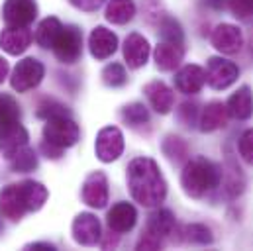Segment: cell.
Here are the masks:
<instances>
[{"label":"cell","instance_id":"6da1fadb","mask_svg":"<svg viewBox=\"0 0 253 251\" xmlns=\"http://www.w3.org/2000/svg\"><path fill=\"white\" fill-rule=\"evenodd\" d=\"M127 187L133 196L143 206H159L167 196V183L157 167V163L149 157H137L127 167Z\"/></svg>","mask_w":253,"mask_h":251},{"label":"cell","instance_id":"7a4b0ae2","mask_svg":"<svg viewBox=\"0 0 253 251\" xmlns=\"http://www.w3.org/2000/svg\"><path fill=\"white\" fill-rule=\"evenodd\" d=\"M47 200V188L40 183L26 181L10 185L0 194V214L12 222L20 220L26 212H36Z\"/></svg>","mask_w":253,"mask_h":251},{"label":"cell","instance_id":"3957f363","mask_svg":"<svg viewBox=\"0 0 253 251\" xmlns=\"http://www.w3.org/2000/svg\"><path fill=\"white\" fill-rule=\"evenodd\" d=\"M220 183H222V171L204 157H194L187 161L181 173V185L185 188V192L192 198L206 196Z\"/></svg>","mask_w":253,"mask_h":251},{"label":"cell","instance_id":"277c9868","mask_svg":"<svg viewBox=\"0 0 253 251\" xmlns=\"http://www.w3.org/2000/svg\"><path fill=\"white\" fill-rule=\"evenodd\" d=\"M79 137H81V129L69 118V114L49 118L45 127H43V141L53 145V147H57V149H61V151L65 147L75 145L79 141Z\"/></svg>","mask_w":253,"mask_h":251},{"label":"cell","instance_id":"5b68a950","mask_svg":"<svg viewBox=\"0 0 253 251\" xmlns=\"http://www.w3.org/2000/svg\"><path fill=\"white\" fill-rule=\"evenodd\" d=\"M51 49L61 63L71 65V63L79 61V57L83 53V34H81V30L75 28V26H63V30L59 32Z\"/></svg>","mask_w":253,"mask_h":251},{"label":"cell","instance_id":"8992f818","mask_svg":"<svg viewBox=\"0 0 253 251\" xmlns=\"http://www.w3.org/2000/svg\"><path fill=\"white\" fill-rule=\"evenodd\" d=\"M206 83L208 86H212L214 90H224L228 86H232L238 77H240V69L238 65L222 57H212L208 59L206 65Z\"/></svg>","mask_w":253,"mask_h":251},{"label":"cell","instance_id":"52a82bcc","mask_svg":"<svg viewBox=\"0 0 253 251\" xmlns=\"http://www.w3.org/2000/svg\"><path fill=\"white\" fill-rule=\"evenodd\" d=\"M94 151L96 157L104 163H112L116 161L122 151H124V135L116 126H108L102 127L96 135V143H94Z\"/></svg>","mask_w":253,"mask_h":251},{"label":"cell","instance_id":"ba28073f","mask_svg":"<svg viewBox=\"0 0 253 251\" xmlns=\"http://www.w3.org/2000/svg\"><path fill=\"white\" fill-rule=\"evenodd\" d=\"M43 73H45L43 65L38 59H34V57H28V59L20 61L14 69V75H12L14 90L26 92V90L38 86L42 83V79H43Z\"/></svg>","mask_w":253,"mask_h":251},{"label":"cell","instance_id":"9c48e42d","mask_svg":"<svg viewBox=\"0 0 253 251\" xmlns=\"http://www.w3.org/2000/svg\"><path fill=\"white\" fill-rule=\"evenodd\" d=\"M38 14L36 0H6L2 8V18L10 28H26L34 22Z\"/></svg>","mask_w":253,"mask_h":251},{"label":"cell","instance_id":"30bf717a","mask_svg":"<svg viewBox=\"0 0 253 251\" xmlns=\"http://www.w3.org/2000/svg\"><path fill=\"white\" fill-rule=\"evenodd\" d=\"M212 45L224 53V55H236L242 47H244V34L238 26L232 24H220L214 28L212 36H210Z\"/></svg>","mask_w":253,"mask_h":251},{"label":"cell","instance_id":"8fae6325","mask_svg":"<svg viewBox=\"0 0 253 251\" xmlns=\"http://www.w3.org/2000/svg\"><path fill=\"white\" fill-rule=\"evenodd\" d=\"M100 222L92 214H79L73 222V238L77 244L92 248L100 242Z\"/></svg>","mask_w":253,"mask_h":251},{"label":"cell","instance_id":"7c38bea8","mask_svg":"<svg viewBox=\"0 0 253 251\" xmlns=\"http://www.w3.org/2000/svg\"><path fill=\"white\" fill-rule=\"evenodd\" d=\"M83 200L92 208H104L108 202V181L106 175L94 171L86 177L83 185Z\"/></svg>","mask_w":253,"mask_h":251},{"label":"cell","instance_id":"4fadbf2b","mask_svg":"<svg viewBox=\"0 0 253 251\" xmlns=\"http://www.w3.org/2000/svg\"><path fill=\"white\" fill-rule=\"evenodd\" d=\"M88 47H90V53H92L94 59L104 61V59H108V57L116 51V47H118V38H116V34L110 32L108 28L98 26V28L92 30V34H90V38H88Z\"/></svg>","mask_w":253,"mask_h":251},{"label":"cell","instance_id":"5bb4252c","mask_svg":"<svg viewBox=\"0 0 253 251\" xmlns=\"http://www.w3.org/2000/svg\"><path fill=\"white\" fill-rule=\"evenodd\" d=\"M143 92H145V96H147V100H149V104L153 106L155 112H159V114H169L171 112V108L175 104V94L165 83L151 81V83L145 84Z\"/></svg>","mask_w":253,"mask_h":251},{"label":"cell","instance_id":"9a60e30c","mask_svg":"<svg viewBox=\"0 0 253 251\" xmlns=\"http://www.w3.org/2000/svg\"><path fill=\"white\" fill-rule=\"evenodd\" d=\"M137 212L129 202H118L108 212V226L114 234H126L135 226Z\"/></svg>","mask_w":253,"mask_h":251},{"label":"cell","instance_id":"2e32d148","mask_svg":"<svg viewBox=\"0 0 253 251\" xmlns=\"http://www.w3.org/2000/svg\"><path fill=\"white\" fill-rule=\"evenodd\" d=\"M151 49H149V43L143 36L139 34H129L124 42V57H126V63L131 67V69H139L147 63V57H149Z\"/></svg>","mask_w":253,"mask_h":251},{"label":"cell","instance_id":"e0dca14e","mask_svg":"<svg viewBox=\"0 0 253 251\" xmlns=\"http://www.w3.org/2000/svg\"><path fill=\"white\" fill-rule=\"evenodd\" d=\"M206 83V73L198 65H185L177 77H175V86L185 92V94H196Z\"/></svg>","mask_w":253,"mask_h":251},{"label":"cell","instance_id":"ac0fdd59","mask_svg":"<svg viewBox=\"0 0 253 251\" xmlns=\"http://www.w3.org/2000/svg\"><path fill=\"white\" fill-rule=\"evenodd\" d=\"M32 38L34 36H32L30 30H26V28H10L8 26L0 36V43L10 55H20L30 47Z\"/></svg>","mask_w":253,"mask_h":251},{"label":"cell","instance_id":"d6986e66","mask_svg":"<svg viewBox=\"0 0 253 251\" xmlns=\"http://www.w3.org/2000/svg\"><path fill=\"white\" fill-rule=\"evenodd\" d=\"M228 116H230L228 106L218 102V100H214V102L204 106V110H202V114L198 118L200 129L202 131H216V129H220V127H224L228 124Z\"/></svg>","mask_w":253,"mask_h":251},{"label":"cell","instance_id":"ffe728a7","mask_svg":"<svg viewBox=\"0 0 253 251\" xmlns=\"http://www.w3.org/2000/svg\"><path fill=\"white\" fill-rule=\"evenodd\" d=\"M228 112L236 120H250L253 114V92L250 86L238 88L230 98H228Z\"/></svg>","mask_w":253,"mask_h":251},{"label":"cell","instance_id":"44dd1931","mask_svg":"<svg viewBox=\"0 0 253 251\" xmlns=\"http://www.w3.org/2000/svg\"><path fill=\"white\" fill-rule=\"evenodd\" d=\"M155 63L161 71H173L175 67H179V63L183 61L185 49L183 43H171V42H161L155 47Z\"/></svg>","mask_w":253,"mask_h":251},{"label":"cell","instance_id":"7402d4cb","mask_svg":"<svg viewBox=\"0 0 253 251\" xmlns=\"http://www.w3.org/2000/svg\"><path fill=\"white\" fill-rule=\"evenodd\" d=\"M26 141H28V131L20 124L0 129V147L8 159H12L22 147H26Z\"/></svg>","mask_w":253,"mask_h":251},{"label":"cell","instance_id":"603a6c76","mask_svg":"<svg viewBox=\"0 0 253 251\" xmlns=\"http://www.w3.org/2000/svg\"><path fill=\"white\" fill-rule=\"evenodd\" d=\"M135 14L133 0H110L106 6V20L112 24H127Z\"/></svg>","mask_w":253,"mask_h":251},{"label":"cell","instance_id":"cb8c5ba5","mask_svg":"<svg viewBox=\"0 0 253 251\" xmlns=\"http://www.w3.org/2000/svg\"><path fill=\"white\" fill-rule=\"evenodd\" d=\"M175 230V216L169 210H157L149 216L147 222V232H153L155 236H159L161 240L171 236Z\"/></svg>","mask_w":253,"mask_h":251},{"label":"cell","instance_id":"d4e9b609","mask_svg":"<svg viewBox=\"0 0 253 251\" xmlns=\"http://www.w3.org/2000/svg\"><path fill=\"white\" fill-rule=\"evenodd\" d=\"M61 30H63V24H61L57 18H45V20L40 24L38 32H36V42H38L42 47L51 49Z\"/></svg>","mask_w":253,"mask_h":251},{"label":"cell","instance_id":"484cf974","mask_svg":"<svg viewBox=\"0 0 253 251\" xmlns=\"http://www.w3.org/2000/svg\"><path fill=\"white\" fill-rule=\"evenodd\" d=\"M20 124V108L8 94H0V129Z\"/></svg>","mask_w":253,"mask_h":251},{"label":"cell","instance_id":"4316f807","mask_svg":"<svg viewBox=\"0 0 253 251\" xmlns=\"http://www.w3.org/2000/svg\"><path fill=\"white\" fill-rule=\"evenodd\" d=\"M163 151H165V155H167L171 161H175V163H183V161H187V157H189V147H187V143H185L181 137H177V135H169V137L165 139Z\"/></svg>","mask_w":253,"mask_h":251},{"label":"cell","instance_id":"83f0119b","mask_svg":"<svg viewBox=\"0 0 253 251\" xmlns=\"http://www.w3.org/2000/svg\"><path fill=\"white\" fill-rule=\"evenodd\" d=\"M222 181H224V188H226L228 196L236 198L238 194H242V190H244V177L240 173V167L230 165L228 171H222Z\"/></svg>","mask_w":253,"mask_h":251},{"label":"cell","instance_id":"f1b7e54d","mask_svg":"<svg viewBox=\"0 0 253 251\" xmlns=\"http://www.w3.org/2000/svg\"><path fill=\"white\" fill-rule=\"evenodd\" d=\"M185 240L196 246H208L212 244V232L210 228H206L204 224H190L185 228Z\"/></svg>","mask_w":253,"mask_h":251},{"label":"cell","instance_id":"f546056e","mask_svg":"<svg viewBox=\"0 0 253 251\" xmlns=\"http://www.w3.org/2000/svg\"><path fill=\"white\" fill-rule=\"evenodd\" d=\"M102 81H104V84H108V86H112V88L126 84L127 75H126L124 65H120V63H112V65H108V67L102 71Z\"/></svg>","mask_w":253,"mask_h":251},{"label":"cell","instance_id":"4dcf8cb0","mask_svg":"<svg viewBox=\"0 0 253 251\" xmlns=\"http://www.w3.org/2000/svg\"><path fill=\"white\" fill-rule=\"evenodd\" d=\"M12 167L20 173H28L32 169L38 167V159H36V153L28 147H22L14 157H12Z\"/></svg>","mask_w":253,"mask_h":251},{"label":"cell","instance_id":"1f68e13d","mask_svg":"<svg viewBox=\"0 0 253 251\" xmlns=\"http://www.w3.org/2000/svg\"><path fill=\"white\" fill-rule=\"evenodd\" d=\"M161 38H163V42L183 43V30H181L179 22L173 18H165L161 22Z\"/></svg>","mask_w":253,"mask_h":251},{"label":"cell","instance_id":"d6a6232c","mask_svg":"<svg viewBox=\"0 0 253 251\" xmlns=\"http://www.w3.org/2000/svg\"><path fill=\"white\" fill-rule=\"evenodd\" d=\"M122 118L126 120L129 126H139V124H145L149 120V114L145 110L143 104H129L122 110Z\"/></svg>","mask_w":253,"mask_h":251},{"label":"cell","instance_id":"836d02e7","mask_svg":"<svg viewBox=\"0 0 253 251\" xmlns=\"http://www.w3.org/2000/svg\"><path fill=\"white\" fill-rule=\"evenodd\" d=\"M228 8L238 20L253 18V0H228Z\"/></svg>","mask_w":253,"mask_h":251},{"label":"cell","instance_id":"e575fe53","mask_svg":"<svg viewBox=\"0 0 253 251\" xmlns=\"http://www.w3.org/2000/svg\"><path fill=\"white\" fill-rule=\"evenodd\" d=\"M238 149H240L242 159H244L246 163L253 165V127L242 133L240 143H238Z\"/></svg>","mask_w":253,"mask_h":251},{"label":"cell","instance_id":"d590c367","mask_svg":"<svg viewBox=\"0 0 253 251\" xmlns=\"http://www.w3.org/2000/svg\"><path fill=\"white\" fill-rule=\"evenodd\" d=\"M67 114H69L67 106L59 104V102H53V100L43 102V104L40 106V110H38V116H42V118H45V120L55 118V116H67Z\"/></svg>","mask_w":253,"mask_h":251},{"label":"cell","instance_id":"8d00e7d4","mask_svg":"<svg viewBox=\"0 0 253 251\" xmlns=\"http://www.w3.org/2000/svg\"><path fill=\"white\" fill-rule=\"evenodd\" d=\"M161 238L159 236H155L153 232H147L145 230V234L141 236V240L137 242V250H159L161 248Z\"/></svg>","mask_w":253,"mask_h":251},{"label":"cell","instance_id":"74e56055","mask_svg":"<svg viewBox=\"0 0 253 251\" xmlns=\"http://www.w3.org/2000/svg\"><path fill=\"white\" fill-rule=\"evenodd\" d=\"M196 108H198V106H196L194 102H185V104L181 106V112H179V114H181V120H183L187 126L196 122V114H198Z\"/></svg>","mask_w":253,"mask_h":251},{"label":"cell","instance_id":"f35d334b","mask_svg":"<svg viewBox=\"0 0 253 251\" xmlns=\"http://www.w3.org/2000/svg\"><path fill=\"white\" fill-rule=\"evenodd\" d=\"M75 8L84 10V12H94L96 8H100L104 4V0H69Z\"/></svg>","mask_w":253,"mask_h":251},{"label":"cell","instance_id":"ab89813d","mask_svg":"<svg viewBox=\"0 0 253 251\" xmlns=\"http://www.w3.org/2000/svg\"><path fill=\"white\" fill-rule=\"evenodd\" d=\"M6 75H8V63L0 57V83L6 79Z\"/></svg>","mask_w":253,"mask_h":251},{"label":"cell","instance_id":"60d3db41","mask_svg":"<svg viewBox=\"0 0 253 251\" xmlns=\"http://www.w3.org/2000/svg\"><path fill=\"white\" fill-rule=\"evenodd\" d=\"M30 250H55L51 244H32V246H28Z\"/></svg>","mask_w":253,"mask_h":251},{"label":"cell","instance_id":"b9f144b4","mask_svg":"<svg viewBox=\"0 0 253 251\" xmlns=\"http://www.w3.org/2000/svg\"><path fill=\"white\" fill-rule=\"evenodd\" d=\"M212 8H224V6H228V0H206Z\"/></svg>","mask_w":253,"mask_h":251}]
</instances>
